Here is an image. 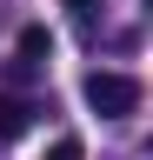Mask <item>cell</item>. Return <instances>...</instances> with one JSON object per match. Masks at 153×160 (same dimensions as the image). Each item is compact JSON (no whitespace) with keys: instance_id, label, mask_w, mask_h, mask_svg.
Masks as SVG:
<instances>
[{"instance_id":"6da1fadb","label":"cell","mask_w":153,"mask_h":160,"mask_svg":"<svg viewBox=\"0 0 153 160\" xmlns=\"http://www.w3.org/2000/svg\"><path fill=\"white\" fill-rule=\"evenodd\" d=\"M80 93H87V107L100 113V120H127L133 107H140V80H133V73H107V67L87 73Z\"/></svg>"},{"instance_id":"277c9868","label":"cell","mask_w":153,"mask_h":160,"mask_svg":"<svg viewBox=\"0 0 153 160\" xmlns=\"http://www.w3.org/2000/svg\"><path fill=\"white\" fill-rule=\"evenodd\" d=\"M47 160H80V140H73V133H67V140H53V147H47Z\"/></svg>"},{"instance_id":"3957f363","label":"cell","mask_w":153,"mask_h":160,"mask_svg":"<svg viewBox=\"0 0 153 160\" xmlns=\"http://www.w3.org/2000/svg\"><path fill=\"white\" fill-rule=\"evenodd\" d=\"M47 53H53V33H47V27H20V60H13V67H20V73H33Z\"/></svg>"},{"instance_id":"5b68a950","label":"cell","mask_w":153,"mask_h":160,"mask_svg":"<svg viewBox=\"0 0 153 160\" xmlns=\"http://www.w3.org/2000/svg\"><path fill=\"white\" fill-rule=\"evenodd\" d=\"M67 7H73V13H87V7H93V0H67Z\"/></svg>"},{"instance_id":"7a4b0ae2","label":"cell","mask_w":153,"mask_h":160,"mask_svg":"<svg viewBox=\"0 0 153 160\" xmlns=\"http://www.w3.org/2000/svg\"><path fill=\"white\" fill-rule=\"evenodd\" d=\"M33 100H20V93H0V140H20L27 127H33Z\"/></svg>"}]
</instances>
